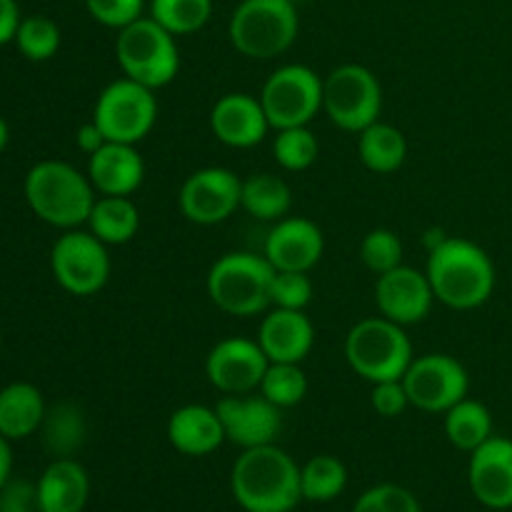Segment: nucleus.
<instances>
[{
    "label": "nucleus",
    "mask_w": 512,
    "mask_h": 512,
    "mask_svg": "<svg viewBox=\"0 0 512 512\" xmlns=\"http://www.w3.org/2000/svg\"><path fill=\"white\" fill-rule=\"evenodd\" d=\"M243 180L223 165H208L185 178L180 188V213L195 225H218L240 208Z\"/></svg>",
    "instance_id": "ddd939ff"
},
{
    "label": "nucleus",
    "mask_w": 512,
    "mask_h": 512,
    "mask_svg": "<svg viewBox=\"0 0 512 512\" xmlns=\"http://www.w3.org/2000/svg\"><path fill=\"white\" fill-rule=\"evenodd\" d=\"M325 235L315 220L288 215L270 228L263 255L275 270L310 273L323 260Z\"/></svg>",
    "instance_id": "f3484780"
},
{
    "label": "nucleus",
    "mask_w": 512,
    "mask_h": 512,
    "mask_svg": "<svg viewBox=\"0 0 512 512\" xmlns=\"http://www.w3.org/2000/svg\"><path fill=\"white\" fill-rule=\"evenodd\" d=\"M25 200L43 223L58 230H75L88 223L95 193L88 173L65 160H40L25 175Z\"/></svg>",
    "instance_id": "7ed1b4c3"
},
{
    "label": "nucleus",
    "mask_w": 512,
    "mask_h": 512,
    "mask_svg": "<svg viewBox=\"0 0 512 512\" xmlns=\"http://www.w3.org/2000/svg\"><path fill=\"white\" fill-rule=\"evenodd\" d=\"M258 98L273 130L310 125L323 110V78L310 65H280L265 80Z\"/></svg>",
    "instance_id": "9b49d317"
},
{
    "label": "nucleus",
    "mask_w": 512,
    "mask_h": 512,
    "mask_svg": "<svg viewBox=\"0 0 512 512\" xmlns=\"http://www.w3.org/2000/svg\"><path fill=\"white\" fill-rule=\"evenodd\" d=\"M240 208L255 220L278 223V220L288 218L290 208H293V193H290V185L278 175L255 173L243 180Z\"/></svg>",
    "instance_id": "cd10ccee"
},
{
    "label": "nucleus",
    "mask_w": 512,
    "mask_h": 512,
    "mask_svg": "<svg viewBox=\"0 0 512 512\" xmlns=\"http://www.w3.org/2000/svg\"><path fill=\"white\" fill-rule=\"evenodd\" d=\"M353 512H423L420 500L408 488L395 483L375 485L365 490L353 505Z\"/></svg>",
    "instance_id": "c9c22d12"
},
{
    "label": "nucleus",
    "mask_w": 512,
    "mask_h": 512,
    "mask_svg": "<svg viewBox=\"0 0 512 512\" xmlns=\"http://www.w3.org/2000/svg\"><path fill=\"white\" fill-rule=\"evenodd\" d=\"M43 435V445L50 455L55 458H73L85 443L88 435V423H85V413L70 400L55 403L45 410L43 425L38 430Z\"/></svg>",
    "instance_id": "bb28decb"
},
{
    "label": "nucleus",
    "mask_w": 512,
    "mask_h": 512,
    "mask_svg": "<svg viewBox=\"0 0 512 512\" xmlns=\"http://www.w3.org/2000/svg\"><path fill=\"white\" fill-rule=\"evenodd\" d=\"M215 410L223 423L225 440L240 450L273 445L283 430V410L260 393L223 395Z\"/></svg>",
    "instance_id": "2eb2a0df"
},
{
    "label": "nucleus",
    "mask_w": 512,
    "mask_h": 512,
    "mask_svg": "<svg viewBox=\"0 0 512 512\" xmlns=\"http://www.w3.org/2000/svg\"><path fill=\"white\" fill-rule=\"evenodd\" d=\"M275 268L265 255L233 250L210 265L205 290L210 303L235 318H253L273 308Z\"/></svg>",
    "instance_id": "20e7f679"
},
{
    "label": "nucleus",
    "mask_w": 512,
    "mask_h": 512,
    "mask_svg": "<svg viewBox=\"0 0 512 512\" xmlns=\"http://www.w3.org/2000/svg\"><path fill=\"white\" fill-rule=\"evenodd\" d=\"M445 438L463 453H473L493 438V413L480 400L463 398L445 413Z\"/></svg>",
    "instance_id": "c85d7f7f"
},
{
    "label": "nucleus",
    "mask_w": 512,
    "mask_h": 512,
    "mask_svg": "<svg viewBox=\"0 0 512 512\" xmlns=\"http://www.w3.org/2000/svg\"><path fill=\"white\" fill-rule=\"evenodd\" d=\"M468 485L480 505L490 510L512 508V440L493 435L470 453Z\"/></svg>",
    "instance_id": "a211bd4d"
},
{
    "label": "nucleus",
    "mask_w": 512,
    "mask_h": 512,
    "mask_svg": "<svg viewBox=\"0 0 512 512\" xmlns=\"http://www.w3.org/2000/svg\"><path fill=\"white\" fill-rule=\"evenodd\" d=\"M90 18L105 28L123 30L125 25L143 18L145 0H85Z\"/></svg>",
    "instance_id": "4c0bfd02"
},
{
    "label": "nucleus",
    "mask_w": 512,
    "mask_h": 512,
    "mask_svg": "<svg viewBox=\"0 0 512 512\" xmlns=\"http://www.w3.org/2000/svg\"><path fill=\"white\" fill-rule=\"evenodd\" d=\"M15 45H18L23 58L33 60V63H45L60 50L58 23L45 18V15L23 18L18 25V33H15Z\"/></svg>",
    "instance_id": "72a5a7b5"
},
{
    "label": "nucleus",
    "mask_w": 512,
    "mask_h": 512,
    "mask_svg": "<svg viewBox=\"0 0 512 512\" xmlns=\"http://www.w3.org/2000/svg\"><path fill=\"white\" fill-rule=\"evenodd\" d=\"M168 443L188 458L213 455L225 443V430L218 418V410L208 405H180L168 418Z\"/></svg>",
    "instance_id": "4be33fe9"
},
{
    "label": "nucleus",
    "mask_w": 512,
    "mask_h": 512,
    "mask_svg": "<svg viewBox=\"0 0 512 512\" xmlns=\"http://www.w3.org/2000/svg\"><path fill=\"white\" fill-rule=\"evenodd\" d=\"M323 113L345 133L365 130L383 113V88L378 75L358 63L338 65L323 78Z\"/></svg>",
    "instance_id": "6e6552de"
},
{
    "label": "nucleus",
    "mask_w": 512,
    "mask_h": 512,
    "mask_svg": "<svg viewBox=\"0 0 512 512\" xmlns=\"http://www.w3.org/2000/svg\"><path fill=\"white\" fill-rule=\"evenodd\" d=\"M88 498V470L75 458H55L38 478V500L43 512H83Z\"/></svg>",
    "instance_id": "5701e85b"
},
{
    "label": "nucleus",
    "mask_w": 512,
    "mask_h": 512,
    "mask_svg": "<svg viewBox=\"0 0 512 512\" xmlns=\"http://www.w3.org/2000/svg\"><path fill=\"white\" fill-rule=\"evenodd\" d=\"M358 155L370 173L390 175L403 168L408 158V140L403 130L378 120L358 133Z\"/></svg>",
    "instance_id": "a878e982"
},
{
    "label": "nucleus",
    "mask_w": 512,
    "mask_h": 512,
    "mask_svg": "<svg viewBox=\"0 0 512 512\" xmlns=\"http://www.w3.org/2000/svg\"><path fill=\"white\" fill-rule=\"evenodd\" d=\"M370 405L383 418H400L405 410L413 408L408 398V390L403 385V378L375 383L373 390H370Z\"/></svg>",
    "instance_id": "58836bf2"
},
{
    "label": "nucleus",
    "mask_w": 512,
    "mask_h": 512,
    "mask_svg": "<svg viewBox=\"0 0 512 512\" xmlns=\"http://www.w3.org/2000/svg\"><path fill=\"white\" fill-rule=\"evenodd\" d=\"M320 155V143L308 125L298 128L275 130L273 138V158L288 173H303L313 168Z\"/></svg>",
    "instance_id": "473e14b6"
},
{
    "label": "nucleus",
    "mask_w": 512,
    "mask_h": 512,
    "mask_svg": "<svg viewBox=\"0 0 512 512\" xmlns=\"http://www.w3.org/2000/svg\"><path fill=\"white\" fill-rule=\"evenodd\" d=\"M210 130L228 148L248 150L263 143L270 120L260 98L250 93H225L210 108Z\"/></svg>",
    "instance_id": "6ab92c4d"
},
{
    "label": "nucleus",
    "mask_w": 512,
    "mask_h": 512,
    "mask_svg": "<svg viewBox=\"0 0 512 512\" xmlns=\"http://www.w3.org/2000/svg\"><path fill=\"white\" fill-rule=\"evenodd\" d=\"M108 143V138H105L103 135V130L98 128V125L93 123V120H90V123H83L78 128V133H75V145H78L80 150H83L85 155H93V153H98L100 148H103V145Z\"/></svg>",
    "instance_id": "79ce46f5"
},
{
    "label": "nucleus",
    "mask_w": 512,
    "mask_h": 512,
    "mask_svg": "<svg viewBox=\"0 0 512 512\" xmlns=\"http://www.w3.org/2000/svg\"><path fill=\"white\" fill-rule=\"evenodd\" d=\"M230 493L245 512H293L303 500L300 468L275 443L248 448L230 470Z\"/></svg>",
    "instance_id": "f03ea898"
},
{
    "label": "nucleus",
    "mask_w": 512,
    "mask_h": 512,
    "mask_svg": "<svg viewBox=\"0 0 512 512\" xmlns=\"http://www.w3.org/2000/svg\"><path fill=\"white\" fill-rule=\"evenodd\" d=\"M360 260L375 275L403 265V240L390 228H373L360 243Z\"/></svg>",
    "instance_id": "f704fd0d"
},
{
    "label": "nucleus",
    "mask_w": 512,
    "mask_h": 512,
    "mask_svg": "<svg viewBox=\"0 0 512 512\" xmlns=\"http://www.w3.org/2000/svg\"><path fill=\"white\" fill-rule=\"evenodd\" d=\"M8 140H10V128H8V123H5V120L0 118V153H3V150H5Z\"/></svg>",
    "instance_id": "c03bdc74"
},
{
    "label": "nucleus",
    "mask_w": 512,
    "mask_h": 512,
    "mask_svg": "<svg viewBox=\"0 0 512 512\" xmlns=\"http://www.w3.org/2000/svg\"><path fill=\"white\" fill-rule=\"evenodd\" d=\"M0 348H3V335H0Z\"/></svg>",
    "instance_id": "49530a36"
},
{
    "label": "nucleus",
    "mask_w": 512,
    "mask_h": 512,
    "mask_svg": "<svg viewBox=\"0 0 512 512\" xmlns=\"http://www.w3.org/2000/svg\"><path fill=\"white\" fill-rule=\"evenodd\" d=\"M293 3H295V5H300V3H305V0H293Z\"/></svg>",
    "instance_id": "a18cd8bd"
},
{
    "label": "nucleus",
    "mask_w": 512,
    "mask_h": 512,
    "mask_svg": "<svg viewBox=\"0 0 512 512\" xmlns=\"http://www.w3.org/2000/svg\"><path fill=\"white\" fill-rule=\"evenodd\" d=\"M270 298H273V308L305 310L313 300V280H310L308 273L275 270Z\"/></svg>",
    "instance_id": "e433bc0d"
},
{
    "label": "nucleus",
    "mask_w": 512,
    "mask_h": 512,
    "mask_svg": "<svg viewBox=\"0 0 512 512\" xmlns=\"http://www.w3.org/2000/svg\"><path fill=\"white\" fill-rule=\"evenodd\" d=\"M375 305H378L383 318L393 320L403 328L423 323L435 305V293L428 273L403 263L388 273L378 275Z\"/></svg>",
    "instance_id": "dca6fc26"
},
{
    "label": "nucleus",
    "mask_w": 512,
    "mask_h": 512,
    "mask_svg": "<svg viewBox=\"0 0 512 512\" xmlns=\"http://www.w3.org/2000/svg\"><path fill=\"white\" fill-rule=\"evenodd\" d=\"M93 123L103 130L110 143L138 145L158 123V98L155 90L118 78L100 90L95 100Z\"/></svg>",
    "instance_id": "1a4fd4ad"
},
{
    "label": "nucleus",
    "mask_w": 512,
    "mask_h": 512,
    "mask_svg": "<svg viewBox=\"0 0 512 512\" xmlns=\"http://www.w3.org/2000/svg\"><path fill=\"white\" fill-rule=\"evenodd\" d=\"M270 360L258 340L230 335L218 340L205 358V378L218 393H258Z\"/></svg>",
    "instance_id": "4468645a"
},
{
    "label": "nucleus",
    "mask_w": 512,
    "mask_h": 512,
    "mask_svg": "<svg viewBox=\"0 0 512 512\" xmlns=\"http://www.w3.org/2000/svg\"><path fill=\"white\" fill-rule=\"evenodd\" d=\"M210 15L213 0H150V18L158 20L175 38L203 30Z\"/></svg>",
    "instance_id": "7c9ffc66"
},
{
    "label": "nucleus",
    "mask_w": 512,
    "mask_h": 512,
    "mask_svg": "<svg viewBox=\"0 0 512 512\" xmlns=\"http://www.w3.org/2000/svg\"><path fill=\"white\" fill-rule=\"evenodd\" d=\"M413 343L403 325L375 315L355 323L345 335V360L365 383L400 380L413 363Z\"/></svg>",
    "instance_id": "423d86ee"
},
{
    "label": "nucleus",
    "mask_w": 512,
    "mask_h": 512,
    "mask_svg": "<svg viewBox=\"0 0 512 512\" xmlns=\"http://www.w3.org/2000/svg\"><path fill=\"white\" fill-rule=\"evenodd\" d=\"M43 393L33 383H10L0 390V435L23 440L38 433L45 418Z\"/></svg>",
    "instance_id": "b1692460"
},
{
    "label": "nucleus",
    "mask_w": 512,
    "mask_h": 512,
    "mask_svg": "<svg viewBox=\"0 0 512 512\" xmlns=\"http://www.w3.org/2000/svg\"><path fill=\"white\" fill-rule=\"evenodd\" d=\"M255 340L270 363H303L315 345L313 320L305 310L270 308L260 320Z\"/></svg>",
    "instance_id": "aec40b11"
},
{
    "label": "nucleus",
    "mask_w": 512,
    "mask_h": 512,
    "mask_svg": "<svg viewBox=\"0 0 512 512\" xmlns=\"http://www.w3.org/2000/svg\"><path fill=\"white\" fill-rule=\"evenodd\" d=\"M88 178L98 195H133L145 180V160L135 145L105 143L88 158Z\"/></svg>",
    "instance_id": "412c9836"
},
{
    "label": "nucleus",
    "mask_w": 512,
    "mask_h": 512,
    "mask_svg": "<svg viewBox=\"0 0 512 512\" xmlns=\"http://www.w3.org/2000/svg\"><path fill=\"white\" fill-rule=\"evenodd\" d=\"M0 512H43L38 500V483L10 478L0 490Z\"/></svg>",
    "instance_id": "ea45409f"
},
{
    "label": "nucleus",
    "mask_w": 512,
    "mask_h": 512,
    "mask_svg": "<svg viewBox=\"0 0 512 512\" xmlns=\"http://www.w3.org/2000/svg\"><path fill=\"white\" fill-rule=\"evenodd\" d=\"M85 225L108 248L125 245L138 235L140 210L128 195H98Z\"/></svg>",
    "instance_id": "393cba45"
},
{
    "label": "nucleus",
    "mask_w": 512,
    "mask_h": 512,
    "mask_svg": "<svg viewBox=\"0 0 512 512\" xmlns=\"http://www.w3.org/2000/svg\"><path fill=\"white\" fill-rule=\"evenodd\" d=\"M348 488V468L335 455H315L300 468V490L303 500L330 503Z\"/></svg>",
    "instance_id": "c756f323"
},
{
    "label": "nucleus",
    "mask_w": 512,
    "mask_h": 512,
    "mask_svg": "<svg viewBox=\"0 0 512 512\" xmlns=\"http://www.w3.org/2000/svg\"><path fill=\"white\" fill-rule=\"evenodd\" d=\"M410 405L423 413L445 415L468 398L470 375L458 358L448 353H425L413 358L403 375Z\"/></svg>",
    "instance_id": "f8f14e48"
},
{
    "label": "nucleus",
    "mask_w": 512,
    "mask_h": 512,
    "mask_svg": "<svg viewBox=\"0 0 512 512\" xmlns=\"http://www.w3.org/2000/svg\"><path fill=\"white\" fill-rule=\"evenodd\" d=\"M438 303L450 310H475L495 293V263L478 243L468 238H445L428 250L425 265Z\"/></svg>",
    "instance_id": "f257e3e1"
},
{
    "label": "nucleus",
    "mask_w": 512,
    "mask_h": 512,
    "mask_svg": "<svg viewBox=\"0 0 512 512\" xmlns=\"http://www.w3.org/2000/svg\"><path fill=\"white\" fill-rule=\"evenodd\" d=\"M300 33L293 0H240L228 23L230 45L250 60H273L288 53Z\"/></svg>",
    "instance_id": "39448f33"
},
{
    "label": "nucleus",
    "mask_w": 512,
    "mask_h": 512,
    "mask_svg": "<svg viewBox=\"0 0 512 512\" xmlns=\"http://www.w3.org/2000/svg\"><path fill=\"white\" fill-rule=\"evenodd\" d=\"M115 58L125 78L150 90L165 88L180 73L178 38L150 15L118 30Z\"/></svg>",
    "instance_id": "0eeeda50"
},
{
    "label": "nucleus",
    "mask_w": 512,
    "mask_h": 512,
    "mask_svg": "<svg viewBox=\"0 0 512 512\" xmlns=\"http://www.w3.org/2000/svg\"><path fill=\"white\" fill-rule=\"evenodd\" d=\"M10 473H13V450H10V440L0 435V490L10 480Z\"/></svg>",
    "instance_id": "37998d69"
},
{
    "label": "nucleus",
    "mask_w": 512,
    "mask_h": 512,
    "mask_svg": "<svg viewBox=\"0 0 512 512\" xmlns=\"http://www.w3.org/2000/svg\"><path fill=\"white\" fill-rule=\"evenodd\" d=\"M308 388V375L300 368V363H270L258 393L280 410H288L303 403Z\"/></svg>",
    "instance_id": "2f4dec72"
},
{
    "label": "nucleus",
    "mask_w": 512,
    "mask_h": 512,
    "mask_svg": "<svg viewBox=\"0 0 512 512\" xmlns=\"http://www.w3.org/2000/svg\"><path fill=\"white\" fill-rule=\"evenodd\" d=\"M20 8L15 0H0V45H8L15 40L20 25Z\"/></svg>",
    "instance_id": "a19ab883"
},
{
    "label": "nucleus",
    "mask_w": 512,
    "mask_h": 512,
    "mask_svg": "<svg viewBox=\"0 0 512 512\" xmlns=\"http://www.w3.org/2000/svg\"><path fill=\"white\" fill-rule=\"evenodd\" d=\"M50 273L65 293L78 298L98 295L113 273L108 245L90 230H63L50 250Z\"/></svg>",
    "instance_id": "9d476101"
}]
</instances>
